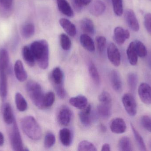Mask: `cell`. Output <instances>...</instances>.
I'll use <instances>...</instances> for the list:
<instances>
[{
    "instance_id": "cell-1",
    "label": "cell",
    "mask_w": 151,
    "mask_h": 151,
    "mask_svg": "<svg viewBox=\"0 0 151 151\" xmlns=\"http://www.w3.org/2000/svg\"><path fill=\"white\" fill-rule=\"evenodd\" d=\"M31 51L41 69H47L49 64V47L45 40L33 42L30 47Z\"/></svg>"
},
{
    "instance_id": "cell-2",
    "label": "cell",
    "mask_w": 151,
    "mask_h": 151,
    "mask_svg": "<svg viewBox=\"0 0 151 151\" xmlns=\"http://www.w3.org/2000/svg\"><path fill=\"white\" fill-rule=\"evenodd\" d=\"M21 126L24 133L30 139L38 141L41 138V129L32 116H26L23 118L21 120Z\"/></svg>"
},
{
    "instance_id": "cell-3",
    "label": "cell",
    "mask_w": 151,
    "mask_h": 151,
    "mask_svg": "<svg viewBox=\"0 0 151 151\" xmlns=\"http://www.w3.org/2000/svg\"><path fill=\"white\" fill-rule=\"evenodd\" d=\"M26 89L28 96L34 104L39 109H44V95L40 85L34 81H29L27 83Z\"/></svg>"
},
{
    "instance_id": "cell-4",
    "label": "cell",
    "mask_w": 151,
    "mask_h": 151,
    "mask_svg": "<svg viewBox=\"0 0 151 151\" xmlns=\"http://www.w3.org/2000/svg\"><path fill=\"white\" fill-rule=\"evenodd\" d=\"M12 125V126L9 132V138L12 149L16 151L24 150L21 135L15 119Z\"/></svg>"
},
{
    "instance_id": "cell-5",
    "label": "cell",
    "mask_w": 151,
    "mask_h": 151,
    "mask_svg": "<svg viewBox=\"0 0 151 151\" xmlns=\"http://www.w3.org/2000/svg\"><path fill=\"white\" fill-rule=\"evenodd\" d=\"M123 106L128 114L130 116H135L137 113V104L132 94L126 93L122 97Z\"/></svg>"
},
{
    "instance_id": "cell-6",
    "label": "cell",
    "mask_w": 151,
    "mask_h": 151,
    "mask_svg": "<svg viewBox=\"0 0 151 151\" xmlns=\"http://www.w3.org/2000/svg\"><path fill=\"white\" fill-rule=\"evenodd\" d=\"M107 56L111 63L115 66H119L120 65L121 54L117 46L111 43L108 45L107 49Z\"/></svg>"
},
{
    "instance_id": "cell-7",
    "label": "cell",
    "mask_w": 151,
    "mask_h": 151,
    "mask_svg": "<svg viewBox=\"0 0 151 151\" xmlns=\"http://www.w3.org/2000/svg\"><path fill=\"white\" fill-rule=\"evenodd\" d=\"M138 93L142 103L148 105L151 104V87L149 84L141 83L138 87Z\"/></svg>"
},
{
    "instance_id": "cell-8",
    "label": "cell",
    "mask_w": 151,
    "mask_h": 151,
    "mask_svg": "<svg viewBox=\"0 0 151 151\" xmlns=\"http://www.w3.org/2000/svg\"><path fill=\"white\" fill-rule=\"evenodd\" d=\"M130 34L129 31L125 30L121 27H115L114 32L113 38L114 41L119 45H122L126 40L129 39Z\"/></svg>"
},
{
    "instance_id": "cell-9",
    "label": "cell",
    "mask_w": 151,
    "mask_h": 151,
    "mask_svg": "<svg viewBox=\"0 0 151 151\" xmlns=\"http://www.w3.org/2000/svg\"><path fill=\"white\" fill-rule=\"evenodd\" d=\"M72 118V113L67 106H63L58 112V119L62 126H68L70 123Z\"/></svg>"
},
{
    "instance_id": "cell-10",
    "label": "cell",
    "mask_w": 151,
    "mask_h": 151,
    "mask_svg": "<svg viewBox=\"0 0 151 151\" xmlns=\"http://www.w3.org/2000/svg\"><path fill=\"white\" fill-rule=\"evenodd\" d=\"M126 21L129 28L134 32H138L140 29V25L135 13L132 9H128L125 13Z\"/></svg>"
},
{
    "instance_id": "cell-11",
    "label": "cell",
    "mask_w": 151,
    "mask_h": 151,
    "mask_svg": "<svg viewBox=\"0 0 151 151\" xmlns=\"http://www.w3.org/2000/svg\"><path fill=\"white\" fill-rule=\"evenodd\" d=\"M110 129L113 133L122 134L125 133L127 129V125L124 119L120 118L114 119L110 123Z\"/></svg>"
},
{
    "instance_id": "cell-12",
    "label": "cell",
    "mask_w": 151,
    "mask_h": 151,
    "mask_svg": "<svg viewBox=\"0 0 151 151\" xmlns=\"http://www.w3.org/2000/svg\"><path fill=\"white\" fill-rule=\"evenodd\" d=\"M91 106L90 105H87L79 113V117L81 123L86 127L89 126L92 122Z\"/></svg>"
},
{
    "instance_id": "cell-13",
    "label": "cell",
    "mask_w": 151,
    "mask_h": 151,
    "mask_svg": "<svg viewBox=\"0 0 151 151\" xmlns=\"http://www.w3.org/2000/svg\"><path fill=\"white\" fill-rule=\"evenodd\" d=\"M106 6L101 0H95L89 8L91 14L95 17H99L105 11Z\"/></svg>"
},
{
    "instance_id": "cell-14",
    "label": "cell",
    "mask_w": 151,
    "mask_h": 151,
    "mask_svg": "<svg viewBox=\"0 0 151 151\" xmlns=\"http://www.w3.org/2000/svg\"><path fill=\"white\" fill-rule=\"evenodd\" d=\"M7 71L0 70V95L3 101L6 98L8 93Z\"/></svg>"
},
{
    "instance_id": "cell-15",
    "label": "cell",
    "mask_w": 151,
    "mask_h": 151,
    "mask_svg": "<svg viewBox=\"0 0 151 151\" xmlns=\"http://www.w3.org/2000/svg\"><path fill=\"white\" fill-rule=\"evenodd\" d=\"M14 70L16 78L19 81L23 82L26 80L27 73L24 68L23 63L20 60L16 61L14 65Z\"/></svg>"
},
{
    "instance_id": "cell-16",
    "label": "cell",
    "mask_w": 151,
    "mask_h": 151,
    "mask_svg": "<svg viewBox=\"0 0 151 151\" xmlns=\"http://www.w3.org/2000/svg\"><path fill=\"white\" fill-rule=\"evenodd\" d=\"M110 80L111 85L113 89L117 92H120L122 89V82L119 72L115 70H113L110 74Z\"/></svg>"
},
{
    "instance_id": "cell-17",
    "label": "cell",
    "mask_w": 151,
    "mask_h": 151,
    "mask_svg": "<svg viewBox=\"0 0 151 151\" xmlns=\"http://www.w3.org/2000/svg\"><path fill=\"white\" fill-rule=\"evenodd\" d=\"M50 78L54 87L64 84L63 73L59 67H56L53 69L50 74Z\"/></svg>"
},
{
    "instance_id": "cell-18",
    "label": "cell",
    "mask_w": 151,
    "mask_h": 151,
    "mask_svg": "<svg viewBox=\"0 0 151 151\" xmlns=\"http://www.w3.org/2000/svg\"><path fill=\"white\" fill-rule=\"evenodd\" d=\"M59 23L67 34L72 37H74L76 34V29L75 25L69 20L66 18H61Z\"/></svg>"
},
{
    "instance_id": "cell-19",
    "label": "cell",
    "mask_w": 151,
    "mask_h": 151,
    "mask_svg": "<svg viewBox=\"0 0 151 151\" xmlns=\"http://www.w3.org/2000/svg\"><path fill=\"white\" fill-rule=\"evenodd\" d=\"M69 102L72 106L81 110L84 109L88 105L87 98L81 95L71 98Z\"/></svg>"
},
{
    "instance_id": "cell-20",
    "label": "cell",
    "mask_w": 151,
    "mask_h": 151,
    "mask_svg": "<svg viewBox=\"0 0 151 151\" xmlns=\"http://www.w3.org/2000/svg\"><path fill=\"white\" fill-rule=\"evenodd\" d=\"M128 59L130 64L133 66L136 65L138 62V55L136 50L134 42H132L129 43L127 50Z\"/></svg>"
},
{
    "instance_id": "cell-21",
    "label": "cell",
    "mask_w": 151,
    "mask_h": 151,
    "mask_svg": "<svg viewBox=\"0 0 151 151\" xmlns=\"http://www.w3.org/2000/svg\"><path fill=\"white\" fill-rule=\"evenodd\" d=\"M80 40L81 44L84 49L91 52L95 51V43L92 38L88 35L83 34L80 36Z\"/></svg>"
},
{
    "instance_id": "cell-22",
    "label": "cell",
    "mask_w": 151,
    "mask_h": 151,
    "mask_svg": "<svg viewBox=\"0 0 151 151\" xmlns=\"http://www.w3.org/2000/svg\"><path fill=\"white\" fill-rule=\"evenodd\" d=\"M58 9L64 15L68 17L74 16V12L66 0H57Z\"/></svg>"
},
{
    "instance_id": "cell-23",
    "label": "cell",
    "mask_w": 151,
    "mask_h": 151,
    "mask_svg": "<svg viewBox=\"0 0 151 151\" xmlns=\"http://www.w3.org/2000/svg\"><path fill=\"white\" fill-rule=\"evenodd\" d=\"M59 138L61 143L65 146H70L72 142L71 131L67 128H63L59 132Z\"/></svg>"
},
{
    "instance_id": "cell-24",
    "label": "cell",
    "mask_w": 151,
    "mask_h": 151,
    "mask_svg": "<svg viewBox=\"0 0 151 151\" xmlns=\"http://www.w3.org/2000/svg\"><path fill=\"white\" fill-rule=\"evenodd\" d=\"M81 29L84 33L87 34H93L95 33V26L93 21L88 18L83 19L80 21Z\"/></svg>"
},
{
    "instance_id": "cell-25",
    "label": "cell",
    "mask_w": 151,
    "mask_h": 151,
    "mask_svg": "<svg viewBox=\"0 0 151 151\" xmlns=\"http://www.w3.org/2000/svg\"><path fill=\"white\" fill-rule=\"evenodd\" d=\"M3 116L4 122L8 125H12L15 120L12 108L9 104L6 103L3 108Z\"/></svg>"
},
{
    "instance_id": "cell-26",
    "label": "cell",
    "mask_w": 151,
    "mask_h": 151,
    "mask_svg": "<svg viewBox=\"0 0 151 151\" xmlns=\"http://www.w3.org/2000/svg\"><path fill=\"white\" fill-rule=\"evenodd\" d=\"M22 56L26 64L30 66H33L35 64V59L31 51L30 47L24 46L22 49Z\"/></svg>"
},
{
    "instance_id": "cell-27",
    "label": "cell",
    "mask_w": 151,
    "mask_h": 151,
    "mask_svg": "<svg viewBox=\"0 0 151 151\" xmlns=\"http://www.w3.org/2000/svg\"><path fill=\"white\" fill-rule=\"evenodd\" d=\"M97 111L101 118H108L111 116V104L100 103L97 106Z\"/></svg>"
},
{
    "instance_id": "cell-28",
    "label": "cell",
    "mask_w": 151,
    "mask_h": 151,
    "mask_svg": "<svg viewBox=\"0 0 151 151\" xmlns=\"http://www.w3.org/2000/svg\"><path fill=\"white\" fill-rule=\"evenodd\" d=\"M9 58L8 51L5 49H0V69L9 70Z\"/></svg>"
},
{
    "instance_id": "cell-29",
    "label": "cell",
    "mask_w": 151,
    "mask_h": 151,
    "mask_svg": "<svg viewBox=\"0 0 151 151\" xmlns=\"http://www.w3.org/2000/svg\"><path fill=\"white\" fill-rule=\"evenodd\" d=\"M88 72L90 76L94 83L98 86L100 84V79L99 73L94 63L90 62L88 64Z\"/></svg>"
},
{
    "instance_id": "cell-30",
    "label": "cell",
    "mask_w": 151,
    "mask_h": 151,
    "mask_svg": "<svg viewBox=\"0 0 151 151\" xmlns=\"http://www.w3.org/2000/svg\"><path fill=\"white\" fill-rule=\"evenodd\" d=\"M35 32V27L32 23H27L21 27V34L22 36L26 39L32 37Z\"/></svg>"
},
{
    "instance_id": "cell-31",
    "label": "cell",
    "mask_w": 151,
    "mask_h": 151,
    "mask_svg": "<svg viewBox=\"0 0 151 151\" xmlns=\"http://www.w3.org/2000/svg\"><path fill=\"white\" fill-rule=\"evenodd\" d=\"M119 150L121 151H132L133 146L131 140L127 137H123L120 139L118 144Z\"/></svg>"
},
{
    "instance_id": "cell-32",
    "label": "cell",
    "mask_w": 151,
    "mask_h": 151,
    "mask_svg": "<svg viewBox=\"0 0 151 151\" xmlns=\"http://www.w3.org/2000/svg\"><path fill=\"white\" fill-rule=\"evenodd\" d=\"M15 103L17 109L19 111H24L27 109V103L26 100L20 93H17L15 95Z\"/></svg>"
},
{
    "instance_id": "cell-33",
    "label": "cell",
    "mask_w": 151,
    "mask_h": 151,
    "mask_svg": "<svg viewBox=\"0 0 151 151\" xmlns=\"http://www.w3.org/2000/svg\"><path fill=\"white\" fill-rule=\"evenodd\" d=\"M131 127H132V131H133V134L134 135L137 143L140 150L143 151L147 150L145 143L142 136L140 135L139 132L134 127V126L132 124H131Z\"/></svg>"
},
{
    "instance_id": "cell-34",
    "label": "cell",
    "mask_w": 151,
    "mask_h": 151,
    "mask_svg": "<svg viewBox=\"0 0 151 151\" xmlns=\"http://www.w3.org/2000/svg\"><path fill=\"white\" fill-rule=\"evenodd\" d=\"M60 45L65 51L70 50L72 46V42L70 37L65 33L61 34L59 37Z\"/></svg>"
},
{
    "instance_id": "cell-35",
    "label": "cell",
    "mask_w": 151,
    "mask_h": 151,
    "mask_svg": "<svg viewBox=\"0 0 151 151\" xmlns=\"http://www.w3.org/2000/svg\"><path fill=\"white\" fill-rule=\"evenodd\" d=\"M138 82V77L136 74L131 73L128 75L127 82L129 89L132 92L135 91Z\"/></svg>"
},
{
    "instance_id": "cell-36",
    "label": "cell",
    "mask_w": 151,
    "mask_h": 151,
    "mask_svg": "<svg viewBox=\"0 0 151 151\" xmlns=\"http://www.w3.org/2000/svg\"><path fill=\"white\" fill-rule=\"evenodd\" d=\"M135 46L138 56L141 58L145 57L147 55V50L145 45L140 41H135Z\"/></svg>"
},
{
    "instance_id": "cell-37",
    "label": "cell",
    "mask_w": 151,
    "mask_h": 151,
    "mask_svg": "<svg viewBox=\"0 0 151 151\" xmlns=\"http://www.w3.org/2000/svg\"><path fill=\"white\" fill-rule=\"evenodd\" d=\"M79 151H96L97 149L93 144L87 141L81 142L78 144Z\"/></svg>"
},
{
    "instance_id": "cell-38",
    "label": "cell",
    "mask_w": 151,
    "mask_h": 151,
    "mask_svg": "<svg viewBox=\"0 0 151 151\" xmlns=\"http://www.w3.org/2000/svg\"><path fill=\"white\" fill-rule=\"evenodd\" d=\"M114 13L118 17L123 14V6L122 0H111Z\"/></svg>"
},
{
    "instance_id": "cell-39",
    "label": "cell",
    "mask_w": 151,
    "mask_h": 151,
    "mask_svg": "<svg viewBox=\"0 0 151 151\" xmlns=\"http://www.w3.org/2000/svg\"><path fill=\"white\" fill-rule=\"evenodd\" d=\"M56 137L55 135L51 132H48L44 138V146L47 149H50L54 146L55 143Z\"/></svg>"
},
{
    "instance_id": "cell-40",
    "label": "cell",
    "mask_w": 151,
    "mask_h": 151,
    "mask_svg": "<svg viewBox=\"0 0 151 151\" xmlns=\"http://www.w3.org/2000/svg\"><path fill=\"white\" fill-rule=\"evenodd\" d=\"M55 94L54 92H48L47 93L44 95V100H43V105L44 108H49L51 107L55 101Z\"/></svg>"
},
{
    "instance_id": "cell-41",
    "label": "cell",
    "mask_w": 151,
    "mask_h": 151,
    "mask_svg": "<svg viewBox=\"0 0 151 151\" xmlns=\"http://www.w3.org/2000/svg\"><path fill=\"white\" fill-rule=\"evenodd\" d=\"M92 0H72V3L75 10L77 12L81 11L83 7L88 5L92 1Z\"/></svg>"
},
{
    "instance_id": "cell-42",
    "label": "cell",
    "mask_w": 151,
    "mask_h": 151,
    "mask_svg": "<svg viewBox=\"0 0 151 151\" xmlns=\"http://www.w3.org/2000/svg\"><path fill=\"white\" fill-rule=\"evenodd\" d=\"M97 48L100 53H103L106 47V39L103 36H98L96 38Z\"/></svg>"
},
{
    "instance_id": "cell-43",
    "label": "cell",
    "mask_w": 151,
    "mask_h": 151,
    "mask_svg": "<svg viewBox=\"0 0 151 151\" xmlns=\"http://www.w3.org/2000/svg\"><path fill=\"white\" fill-rule=\"evenodd\" d=\"M99 102L102 103L111 104L112 98L111 95L106 91H103L98 97Z\"/></svg>"
},
{
    "instance_id": "cell-44",
    "label": "cell",
    "mask_w": 151,
    "mask_h": 151,
    "mask_svg": "<svg viewBox=\"0 0 151 151\" xmlns=\"http://www.w3.org/2000/svg\"><path fill=\"white\" fill-rule=\"evenodd\" d=\"M141 122L144 128L151 133V117L144 115L141 118Z\"/></svg>"
},
{
    "instance_id": "cell-45",
    "label": "cell",
    "mask_w": 151,
    "mask_h": 151,
    "mask_svg": "<svg viewBox=\"0 0 151 151\" xmlns=\"http://www.w3.org/2000/svg\"><path fill=\"white\" fill-rule=\"evenodd\" d=\"M54 88H55L57 94L60 98L64 99L65 97L66 93L64 86V84L54 86Z\"/></svg>"
},
{
    "instance_id": "cell-46",
    "label": "cell",
    "mask_w": 151,
    "mask_h": 151,
    "mask_svg": "<svg viewBox=\"0 0 151 151\" xmlns=\"http://www.w3.org/2000/svg\"><path fill=\"white\" fill-rule=\"evenodd\" d=\"M144 25L147 32L151 35V13H147L145 16Z\"/></svg>"
},
{
    "instance_id": "cell-47",
    "label": "cell",
    "mask_w": 151,
    "mask_h": 151,
    "mask_svg": "<svg viewBox=\"0 0 151 151\" xmlns=\"http://www.w3.org/2000/svg\"><path fill=\"white\" fill-rule=\"evenodd\" d=\"M13 0H0V8L4 10L10 9L12 7Z\"/></svg>"
},
{
    "instance_id": "cell-48",
    "label": "cell",
    "mask_w": 151,
    "mask_h": 151,
    "mask_svg": "<svg viewBox=\"0 0 151 151\" xmlns=\"http://www.w3.org/2000/svg\"><path fill=\"white\" fill-rule=\"evenodd\" d=\"M102 151H111V147L108 144H105L102 147Z\"/></svg>"
},
{
    "instance_id": "cell-49",
    "label": "cell",
    "mask_w": 151,
    "mask_h": 151,
    "mask_svg": "<svg viewBox=\"0 0 151 151\" xmlns=\"http://www.w3.org/2000/svg\"><path fill=\"white\" fill-rule=\"evenodd\" d=\"M99 130L102 133H105V132H106V130H107L106 126L103 124H101L99 125Z\"/></svg>"
},
{
    "instance_id": "cell-50",
    "label": "cell",
    "mask_w": 151,
    "mask_h": 151,
    "mask_svg": "<svg viewBox=\"0 0 151 151\" xmlns=\"http://www.w3.org/2000/svg\"><path fill=\"white\" fill-rule=\"evenodd\" d=\"M4 144V137L3 134L0 132V146L3 145Z\"/></svg>"
},
{
    "instance_id": "cell-51",
    "label": "cell",
    "mask_w": 151,
    "mask_h": 151,
    "mask_svg": "<svg viewBox=\"0 0 151 151\" xmlns=\"http://www.w3.org/2000/svg\"><path fill=\"white\" fill-rule=\"evenodd\" d=\"M150 149L151 150V142H150Z\"/></svg>"
},
{
    "instance_id": "cell-52",
    "label": "cell",
    "mask_w": 151,
    "mask_h": 151,
    "mask_svg": "<svg viewBox=\"0 0 151 151\" xmlns=\"http://www.w3.org/2000/svg\"><path fill=\"white\" fill-rule=\"evenodd\" d=\"M150 1H151V0H150Z\"/></svg>"
}]
</instances>
